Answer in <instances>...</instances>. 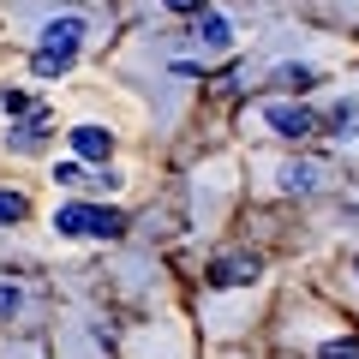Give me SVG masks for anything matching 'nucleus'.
I'll return each instance as SVG.
<instances>
[{
    "instance_id": "nucleus-1",
    "label": "nucleus",
    "mask_w": 359,
    "mask_h": 359,
    "mask_svg": "<svg viewBox=\"0 0 359 359\" xmlns=\"http://www.w3.org/2000/svg\"><path fill=\"white\" fill-rule=\"evenodd\" d=\"M245 126L264 132V138H282V144H306V138H318V114H311L299 96H276V102H257L252 114H245Z\"/></svg>"
},
{
    "instance_id": "nucleus-2",
    "label": "nucleus",
    "mask_w": 359,
    "mask_h": 359,
    "mask_svg": "<svg viewBox=\"0 0 359 359\" xmlns=\"http://www.w3.org/2000/svg\"><path fill=\"white\" fill-rule=\"evenodd\" d=\"M90 36H96V18L90 13H48L36 25V54H54L60 66H72Z\"/></svg>"
},
{
    "instance_id": "nucleus-3",
    "label": "nucleus",
    "mask_w": 359,
    "mask_h": 359,
    "mask_svg": "<svg viewBox=\"0 0 359 359\" xmlns=\"http://www.w3.org/2000/svg\"><path fill=\"white\" fill-rule=\"evenodd\" d=\"M54 233L60 240H114V233H126V216L102 210V204H60L54 210Z\"/></svg>"
},
{
    "instance_id": "nucleus-4",
    "label": "nucleus",
    "mask_w": 359,
    "mask_h": 359,
    "mask_svg": "<svg viewBox=\"0 0 359 359\" xmlns=\"http://www.w3.org/2000/svg\"><path fill=\"white\" fill-rule=\"evenodd\" d=\"M269 174H276L269 186H276L282 198H311V192H323L330 168H323V162H311V156H287V162H276Z\"/></svg>"
},
{
    "instance_id": "nucleus-5",
    "label": "nucleus",
    "mask_w": 359,
    "mask_h": 359,
    "mask_svg": "<svg viewBox=\"0 0 359 359\" xmlns=\"http://www.w3.org/2000/svg\"><path fill=\"white\" fill-rule=\"evenodd\" d=\"M192 48H198V60H216V54H228L233 48V18L228 13H198V25H192Z\"/></svg>"
},
{
    "instance_id": "nucleus-6",
    "label": "nucleus",
    "mask_w": 359,
    "mask_h": 359,
    "mask_svg": "<svg viewBox=\"0 0 359 359\" xmlns=\"http://www.w3.org/2000/svg\"><path fill=\"white\" fill-rule=\"evenodd\" d=\"M257 276H264V269H257V257H245V252H228V257H216V264L204 269V282L222 287V294H228V287H252Z\"/></svg>"
},
{
    "instance_id": "nucleus-7",
    "label": "nucleus",
    "mask_w": 359,
    "mask_h": 359,
    "mask_svg": "<svg viewBox=\"0 0 359 359\" xmlns=\"http://www.w3.org/2000/svg\"><path fill=\"white\" fill-rule=\"evenodd\" d=\"M66 144H72L78 162H108V156H114V132L96 126V120H78V126L66 132Z\"/></svg>"
},
{
    "instance_id": "nucleus-8",
    "label": "nucleus",
    "mask_w": 359,
    "mask_h": 359,
    "mask_svg": "<svg viewBox=\"0 0 359 359\" xmlns=\"http://www.w3.org/2000/svg\"><path fill=\"white\" fill-rule=\"evenodd\" d=\"M264 78L282 90V96H306V90L323 84V66H311V60H282V66H269Z\"/></svg>"
},
{
    "instance_id": "nucleus-9",
    "label": "nucleus",
    "mask_w": 359,
    "mask_h": 359,
    "mask_svg": "<svg viewBox=\"0 0 359 359\" xmlns=\"http://www.w3.org/2000/svg\"><path fill=\"white\" fill-rule=\"evenodd\" d=\"M318 132H330V138H359V96H347L330 114H318Z\"/></svg>"
},
{
    "instance_id": "nucleus-10",
    "label": "nucleus",
    "mask_w": 359,
    "mask_h": 359,
    "mask_svg": "<svg viewBox=\"0 0 359 359\" xmlns=\"http://www.w3.org/2000/svg\"><path fill=\"white\" fill-rule=\"evenodd\" d=\"M6 144H13L18 156H36V150H48V114H30L25 126H13V138H6Z\"/></svg>"
},
{
    "instance_id": "nucleus-11",
    "label": "nucleus",
    "mask_w": 359,
    "mask_h": 359,
    "mask_svg": "<svg viewBox=\"0 0 359 359\" xmlns=\"http://www.w3.org/2000/svg\"><path fill=\"white\" fill-rule=\"evenodd\" d=\"M25 306H30V294L18 282H0V323H18L25 318Z\"/></svg>"
},
{
    "instance_id": "nucleus-12",
    "label": "nucleus",
    "mask_w": 359,
    "mask_h": 359,
    "mask_svg": "<svg viewBox=\"0 0 359 359\" xmlns=\"http://www.w3.org/2000/svg\"><path fill=\"white\" fill-rule=\"evenodd\" d=\"M30 216V204H25V192H6L0 186V228H18V222Z\"/></svg>"
},
{
    "instance_id": "nucleus-13",
    "label": "nucleus",
    "mask_w": 359,
    "mask_h": 359,
    "mask_svg": "<svg viewBox=\"0 0 359 359\" xmlns=\"http://www.w3.org/2000/svg\"><path fill=\"white\" fill-rule=\"evenodd\" d=\"M54 186H66V192H78V186H90L84 162H78V156H66V162H54Z\"/></svg>"
},
{
    "instance_id": "nucleus-14",
    "label": "nucleus",
    "mask_w": 359,
    "mask_h": 359,
    "mask_svg": "<svg viewBox=\"0 0 359 359\" xmlns=\"http://www.w3.org/2000/svg\"><path fill=\"white\" fill-rule=\"evenodd\" d=\"M156 13H174V18H198V13H210V0H150Z\"/></svg>"
},
{
    "instance_id": "nucleus-15",
    "label": "nucleus",
    "mask_w": 359,
    "mask_h": 359,
    "mask_svg": "<svg viewBox=\"0 0 359 359\" xmlns=\"http://www.w3.org/2000/svg\"><path fill=\"white\" fill-rule=\"evenodd\" d=\"M318 359H359V341H353V335H335V341L318 347Z\"/></svg>"
},
{
    "instance_id": "nucleus-16",
    "label": "nucleus",
    "mask_w": 359,
    "mask_h": 359,
    "mask_svg": "<svg viewBox=\"0 0 359 359\" xmlns=\"http://www.w3.org/2000/svg\"><path fill=\"white\" fill-rule=\"evenodd\" d=\"M0 108H6V114H30V96H25V90H13V84H6V90H0Z\"/></svg>"
},
{
    "instance_id": "nucleus-17",
    "label": "nucleus",
    "mask_w": 359,
    "mask_h": 359,
    "mask_svg": "<svg viewBox=\"0 0 359 359\" xmlns=\"http://www.w3.org/2000/svg\"><path fill=\"white\" fill-rule=\"evenodd\" d=\"M347 276H353V287H359V257H353V264H347Z\"/></svg>"
}]
</instances>
